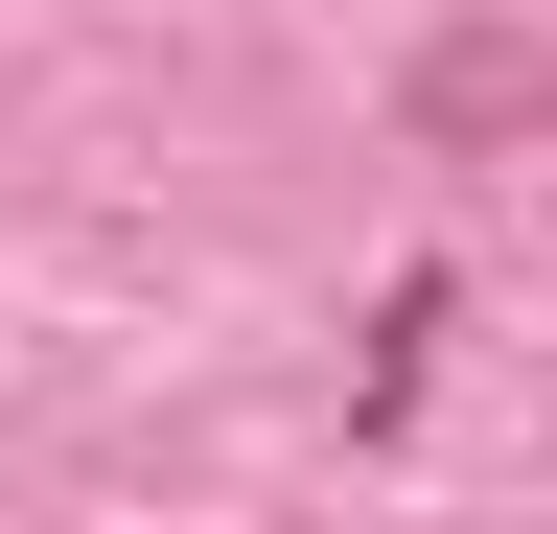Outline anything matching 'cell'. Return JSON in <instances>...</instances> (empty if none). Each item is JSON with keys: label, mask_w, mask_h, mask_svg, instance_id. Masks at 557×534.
Instances as JSON below:
<instances>
[{"label": "cell", "mask_w": 557, "mask_h": 534, "mask_svg": "<svg viewBox=\"0 0 557 534\" xmlns=\"http://www.w3.org/2000/svg\"><path fill=\"white\" fill-rule=\"evenodd\" d=\"M418 116H442V140H534V116H557V47H511V24H465L442 71H418Z\"/></svg>", "instance_id": "cell-1"}]
</instances>
